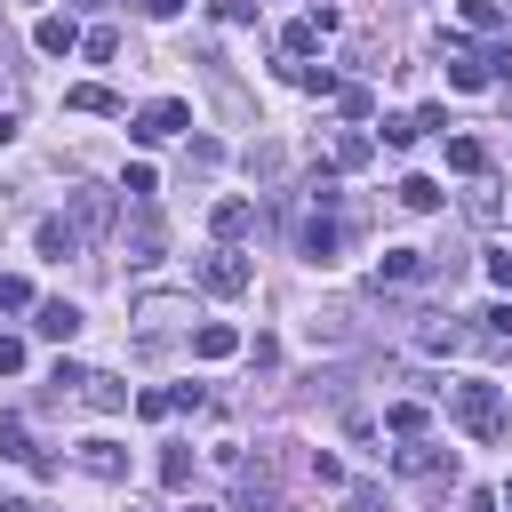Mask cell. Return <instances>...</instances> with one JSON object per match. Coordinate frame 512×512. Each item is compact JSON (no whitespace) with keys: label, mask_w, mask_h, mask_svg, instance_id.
<instances>
[{"label":"cell","mask_w":512,"mask_h":512,"mask_svg":"<svg viewBox=\"0 0 512 512\" xmlns=\"http://www.w3.org/2000/svg\"><path fill=\"white\" fill-rule=\"evenodd\" d=\"M440 392H448V416H456L472 440H504V392H496V384L472 376V384H440Z\"/></svg>","instance_id":"1"},{"label":"cell","mask_w":512,"mask_h":512,"mask_svg":"<svg viewBox=\"0 0 512 512\" xmlns=\"http://www.w3.org/2000/svg\"><path fill=\"white\" fill-rule=\"evenodd\" d=\"M200 288H208V296H248V288H256V264H248L240 248L216 240V248L200 256Z\"/></svg>","instance_id":"2"},{"label":"cell","mask_w":512,"mask_h":512,"mask_svg":"<svg viewBox=\"0 0 512 512\" xmlns=\"http://www.w3.org/2000/svg\"><path fill=\"white\" fill-rule=\"evenodd\" d=\"M120 240H128V264H160V248H168V224H160V208H152V200H136Z\"/></svg>","instance_id":"3"},{"label":"cell","mask_w":512,"mask_h":512,"mask_svg":"<svg viewBox=\"0 0 512 512\" xmlns=\"http://www.w3.org/2000/svg\"><path fill=\"white\" fill-rule=\"evenodd\" d=\"M184 128H192V104L160 96V104H144V112H136V128H128V136H136V144H168V136H184Z\"/></svg>","instance_id":"4"},{"label":"cell","mask_w":512,"mask_h":512,"mask_svg":"<svg viewBox=\"0 0 512 512\" xmlns=\"http://www.w3.org/2000/svg\"><path fill=\"white\" fill-rule=\"evenodd\" d=\"M136 320H144V352H160V336L192 320V296H136Z\"/></svg>","instance_id":"5"},{"label":"cell","mask_w":512,"mask_h":512,"mask_svg":"<svg viewBox=\"0 0 512 512\" xmlns=\"http://www.w3.org/2000/svg\"><path fill=\"white\" fill-rule=\"evenodd\" d=\"M392 472H408V480H440V472H456V456H448L440 440H408V448H392Z\"/></svg>","instance_id":"6"},{"label":"cell","mask_w":512,"mask_h":512,"mask_svg":"<svg viewBox=\"0 0 512 512\" xmlns=\"http://www.w3.org/2000/svg\"><path fill=\"white\" fill-rule=\"evenodd\" d=\"M328 32H336V8L320 0V8H304V16H296V24L280 32V48H288V56H312V48L328 40Z\"/></svg>","instance_id":"7"},{"label":"cell","mask_w":512,"mask_h":512,"mask_svg":"<svg viewBox=\"0 0 512 512\" xmlns=\"http://www.w3.org/2000/svg\"><path fill=\"white\" fill-rule=\"evenodd\" d=\"M232 512H280V488H272V464H240V488H232Z\"/></svg>","instance_id":"8"},{"label":"cell","mask_w":512,"mask_h":512,"mask_svg":"<svg viewBox=\"0 0 512 512\" xmlns=\"http://www.w3.org/2000/svg\"><path fill=\"white\" fill-rule=\"evenodd\" d=\"M424 272H432L424 248H384V256H376V288H408V280H424Z\"/></svg>","instance_id":"9"},{"label":"cell","mask_w":512,"mask_h":512,"mask_svg":"<svg viewBox=\"0 0 512 512\" xmlns=\"http://www.w3.org/2000/svg\"><path fill=\"white\" fill-rule=\"evenodd\" d=\"M248 224H256V200H240V192H224V200H216V208H208V232H216V240H224V248H232V240H240V232H248Z\"/></svg>","instance_id":"10"},{"label":"cell","mask_w":512,"mask_h":512,"mask_svg":"<svg viewBox=\"0 0 512 512\" xmlns=\"http://www.w3.org/2000/svg\"><path fill=\"white\" fill-rule=\"evenodd\" d=\"M80 472L88 480H128V448L120 440H80Z\"/></svg>","instance_id":"11"},{"label":"cell","mask_w":512,"mask_h":512,"mask_svg":"<svg viewBox=\"0 0 512 512\" xmlns=\"http://www.w3.org/2000/svg\"><path fill=\"white\" fill-rule=\"evenodd\" d=\"M0 456H8V464H32V472H56V464H48V448H32L24 416H0Z\"/></svg>","instance_id":"12"},{"label":"cell","mask_w":512,"mask_h":512,"mask_svg":"<svg viewBox=\"0 0 512 512\" xmlns=\"http://www.w3.org/2000/svg\"><path fill=\"white\" fill-rule=\"evenodd\" d=\"M32 328H40V336H56V344H72V328H80V304H64V296H40V304H32Z\"/></svg>","instance_id":"13"},{"label":"cell","mask_w":512,"mask_h":512,"mask_svg":"<svg viewBox=\"0 0 512 512\" xmlns=\"http://www.w3.org/2000/svg\"><path fill=\"white\" fill-rule=\"evenodd\" d=\"M80 400H88L96 416H120V408H128V384L104 376V368H88V376H80Z\"/></svg>","instance_id":"14"},{"label":"cell","mask_w":512,"mask_h":512,"mask_svg":"<svg viewBox=\"0 0 512 512\" xmlns=\"http://www.w3.org/2000/svg\"><path fill=\"white\" fill-rule=\"evenodd\" d=\"M104 216H112V200H104L96 184H80V192H72V232L88 240V232H104Z\"/></svg>","instance_id":"15"},{"label":"cell","mask_w":512,"mask_h":512,"mask_svg":"<svg viewBox=\"0 0 512 512\" xmlns=\"http://www.w3.org/2000/svg\"><path fill=\"white\" fill-rule=\"evenodd\" d=\"M192 352H200V360H232V352H240V328H224V320H200V328H192Z\"/></svg>","instance_id":"16"},{"label":"cell","mask_w":512,"mask_h":512,"mask_svg":"<svg viewBox=\"0 0 512 512\" xmlns=\"http://www.w3.org/2000/svg\"><path fill=\"white\" fill-rule=\"evenodd\" d=\"M32 40H40V56H72V48H80V24H72V16H40Z\"/></svg>","instance_id":"17"},{"label":"cell","mask_w":512,"mask_h":512,"mask_svg":"<svg viewBox=\"0 0 512 512\" xmlns=\"http://www.w3.org/2000/svg\"><path fill=\"white\" fill-rule=\"evenodd\" d=\"M328 160H336V168H368V160H376V136H368V128H344V136L328 144Z\"/></svg>","instance_id":"18"},{"label":"cell","mask_w":512,"mask_h":512,"mask_svg":"<svg viewBox=\"0 0 512 512\" xmlns=\"http://www.w3.org/2000/svg\"><path fill=\"white\" fill-rule=\"evenodd\" d=\"M296 256H304V264H328V256H336V224H328V216H312V224L296 232Z\"/></svg>","instance_id":"19"},{"label":"cell","mask_w":512,"mask_h":512,"mask_svg":"<svg viewBox=\"0 0 512 512\" xmlns=\"http://www.w3.org/2000/svg\"><path fill=\"white\" fill-rule=\"evenodd\" d=\"M32 248H40V256H56V264H64V256H72V248H80V232H72V224H64V216H48V224H40V232H32Z\"/></svg>","instance_id":"20"},{"label":"cell","mask_w":512,"mask_h":512,"mask_svg":"<svg viewBox=\"0 0 512 512\" xmlns=\"http://www.w3.org/2000/svg\"><path fill=\"white\" fill-rule=\"evenodd\" d=\"M288 80H296L304 96H336V88H344V80H336L328 64H288Z\"/></svg>","instance_id":"21"},{"label":"cell","mask_w":512,"mask_h":512,"mask_svg":"<svg viewBox=\"0 0 512 512\" xmlns=\"http://www.w3.org/2000/svg\"><path fill=\"white\" fill-rule=\"evenodd\" d=\"M64 104H72V112H120V96H112V88H96V80L64 88Z\"/></svg>","instance_id":"22"},{"label":"cell","mask_w":512,"mask_h":512,"mask_svg":"<svg viewBox=\"0 0 512 512\" xmlns=\"http://www.w3.org/2000/svg\"><path fill=\"white\" fill-rule=\"evenodd\" d=\"M448 168H456V176H480V168H488L480 136H448Z\"/></svg>","instance_id":"23"},{"label":"cell","mask_w":512,"mask_h":512,"mask_svg":"<svg viewBox=\"0 0 512 512\" xmlns=\"http://www.w3.org/2000/svg\"><path fill=\"white\" fill-rule=\"evenodd\" d=\"M216 160H224L216 136H192V144H184V176H216Z\"/></svg>","instance_id":"24"},{"label":"cell","mask_w":512,"mask_h":512,"mask_svg":"<svg viewBox=\"0 0 512 512\" xmlns=\"http://www.w3.org/2000/svg\"><path fill=\"white\" fill-rule=\"evenodd\" d=\"M400 208L432 216V208H440V184H432V176H400Z\"/></svg>","instance_id":"25"},{"label":"cell","mask_w":512,"mask_h":512,"mask_svg":"<svg viewBox=\"0 0 512 512\" xmlns=\"http://www.w3.org/2000/svg\"><path fill=\"white\" fill-rule=\"evenodd\" d=\"M304 336H312V344H344V336H352V312H312Z\"/></svg>","instance_id":"26"},{"label":"cell","mask_w":512,"mask_h":512,"mask_svg":"<svg viewBox=\"0 0 512 512\" xmlns=\"http://www.w3.org/2000/svg\"><path fill=\"white\" fill-rule=\"evenodd\" d=\"M160 488H192V448H160Z\"/></svg>","instance_id":"27"},{"label":"cell","mask_w":512,"mask_h":512,"mask_svg":"<svg viewBox=\"0 0 512 512\" xmlns=\"http://www.w3.org/2000/svg\"><path fill=\"white\" fill-rule=\"evenodd\" d=\"M384 424H392L400 440H416V432H424V408H416V400H392V408H384Z\"/></svg>","instance_id":"28"},{"label":"cell","mask_w":512,"mask_h":512,"mask_svg":"<svg viewBox=\"0 0 512 512\" xmlns=\"http://www.w3.org/2000/svg\"><path fill=\"white\" fill-rule=\"evenodd\" d=\"M480 320H488V328H480V344H488V352H504V344H512V304H496V312H480Z\"/></svg>","instance_id":"29"},{"label":"cell","mask_w":512,"mask_h":512,"mask_svg":"<svg viewBox=\"0 0 512 512\" xmlns=\"http://www.w3.org/2000/svg\"><path fill=\"white\" fill-rule=\"evenodd\" d=\"M464 24H472V32H504V8H496V0H464Z\"/></svg>","instance_id":"30"},{"label":"cell","mask_w":512,"mask_h":512,"mask_svg":"<svg viewBox=\"0 0 512 512\" xmlns=\"http://www.w3.org/2000/svg\"><path fill=\"white\" fill-rule=\"evenodd\" d=\"M80 48H88L96 64H112V56H120V32H112V24H96V32H80Z\"/></svg>","instance_id":"31"},{"label":"cell","mask_w":512,"mask_h":512,"mask_svg":"<svg viewBox=\"0 0 512 512\" xmlns=\"http://www.w3.org/2000/svg\"><path fill=\"white\" fill-rule=\"evenodd\" d=\"M456 344H464L456 320H424V352H456Z\"/></svg>","instance_id":"32"},{"label":"cell","mask_w":512,"mask_h":512,"mask_svg":"<svg viewBox=\"0 0 512 512\" xmlns=\"http://www.w3.org/2000/svg\"><path fill=\"white\" fill-rule=\"evenodd\" d=\"M32 304V280L24 272H0V312H24Z\"/></svg>","instance_id":"33"},{"label":"cell","mask_w":512,"mask_h":512,"mask_svg":"<svg viewBox=\"0 0 512 512\" xmlns=\"http://www.w3.org/2000/svg\"><path fill=\"white\" fill-rule=\"evenodd\" d=\"M344 504H352V512H384V488H376V480H352Z\"/></svg>","instance_id":"34"},{"label":"cell","mask_w":512,"mask_h":512,"mask_svg":"<svg viewBox=\"0 0 512 512\" xmlns=\"http://www.w3.org/2000/svg\"><path fill=\"white\" fill-rule=\"evenodd\" d=\"M336 104H344V120H368V112H376V96H368V88H336Z\"/></svg>","instance_id":"35"},{"label":"cell","mask_w":512,"mask_h":512,"mask_svg":"<svg viewBox=\"0 0 512 512\" xmlns=\"http://www.w3.org/2000/svg\"><path fill=\"white\" fill-rule=\"evenodd\" d=\"M416 136H424V128H416V120H384V144H392V152H408V144H416Z\"/></svg>","instance_id":"36"},{"label":"cell","mask_w":512,"mask_h":512,"mask_svg":"<svg viewBox=\"0 0 512 512\" xmlns=\"http://www.w3.org/2000/svg\"><path fill=\"white\" fill-rule=\"evenodd\" d=\"M248 176H280V152L272 144H248Z\"/></svg>","instance_id":"37"},{"label":"cell","mask_w":512,"mask_h":512,"mask_svg":"<svg viewBox=\"0 0 512 512\" xmlns=\"http://www.w3.org/2000/svg\"><path fill=\"white\" fill-rule=\"evenodd\" d=\"M480 72H488V80H512V48H488V56H480Z\"/></svg>","instance_id":"38"},{"label":"cell","mask_w":512,"mask_h":512,"mask_svg":"<svg viewBox=\"0 0 512 512\" xmlns=\"http://www.w3.org/2000/svg\"><path fill=\"white\" fill-rule=\"evenodd\" d=\"M24 368V336H0V376H16Z\"/></svg>","instance_id":"39"},{"label":"cell","mask_w":512,"mask_h":512,"mask_svg":"<svg viewBox=\"0 0 512 512\" xmlns=\"http://www.w3.org/2000/svg\"><path fill=\"white\" fill-rule=\"evenodd\" d=\"M216 16H224V24H248V16H256V0H216Z\"/></svg>","instance_id":"40"},{"label":"cell","mask_w":512,"mask_h":512,"mask_svg":"<svg viewBox=\"0 0 512 512\" xmlns=\"http://www.w3.org/2000/svg\"><path fill=\"white\" fill-rule=\"evenodd\" d=\"M488 280H496V288H512V248H496V256H488Z\"/></svg>","instance_id":"41"},{"label":"cell","mask_w":512,"mask_h":512,"mask_svg":"<svg viewBox=\"0 0 512 512\" xmlns=\"http://www.w3.org/2000/svg\"><path fill=\"white\" fill-rule=\"evenodd\" d=\"M176 8H184V0H144V16H176Z\"/></svg>","instance_id":"42"},{"label":"cell","mask_w":512,"mask_h":512,"mask_svg":"<svg viewBox=\"0 0 512 512\" xmlns=\"http://www.w3.org/2000/svg\"><path fill=\"white\" fill-rule=\"evenodd\" d=\"M0 512H40V504H32V496H8V504H0Z\"/></svg>","instance_id":"43"},{"label":"cell","mask_w":512,"mask_h":512,"mask_svg":"<svg viewBox=\"0 0 512 512\" xmlns=\"http://www.w3.org/2000/svg\"><path fill=\"white\" fill-rule=\"evenodd\" d=\"M8 136H16V112H8V104H0V144H8Z\"/></svg>","instance_id":"44"},{"label":"cell","mask_w":512,"mask_h":512,"mask_svg":"<svg viewBox=\"0 0 512 512\" xmlns=\"http://www.w3.org/2000/svg\"><path fill=\"white\" fill-rule=\"evenodd\" d=\"M0 56H8V16H0Z\"/></svg>","instance_id":"45"},{"label":"cell","mask_w":512,"mask_h":512,"mask_svg":"<svg viewBox=\"0 0 512 512\" xmlns=\"http://www.w3.org/2000/svg\"><path fill=\"white\" fill-rule=\"evenodd\" d=\"M504 504H512V480H504Z\"/></svg>","instance_id":"46"},{"label":"cell","mask_w":512,"mask_h":512,"mask_svg":"<svg viewBox=\"0 0 512 512\" xmlns=\"http://www.w3.org/2000/svg\"><path fill=\"white\" fill-rule=\"evenodd\" d=\"M192 512H208V504H192Z\"/></svg>","instance_id":"47"}]
</instances>
